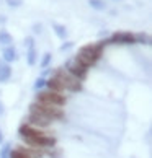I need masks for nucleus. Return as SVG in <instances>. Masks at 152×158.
<instances>
[{
  "label": "nucleus",
  "mask_w": 152,
  "mask_h": 158,
  "mask_svg": "<svg viewBox=\"0 0 152 158\" xmlns=\"http://www.w3.org/2000/svg\"><path fill=\"white\" fill-rule=\"evenodd\" d=\"M105 44H106V41H102L100 44H87V46H84V48H80L75 60L80 62L82 65H85V67L93 65V64L100 59Z\"/></svg>",
  "instance_id": "nucleus-1"
},
{
  "label": "nucleus",
  "mask_w": 152,
  "mask_h": 158,
  "mask_svg": "<svg viewBox=\"0 0 152 158\" xmlns=\"http://www.w3.org/2000/svg\"><path fill=\"white\" fill-rule=\"evenodd\" d=\"M31 114L41 116V118H46L49 121L54 119H62V111L57 106H51V104H44V103H34L31 104Z\"/></svg>",
  "instance_id": "nucleus-2"
},
{
  "label": "nucleus",
  "mask_w": 152,
  "mask_h": 158,
  "mask_svg": "<svg viewBox=\"0 0 152 158\" xmlns=\"http://www.w3.org/2000/svg\"><path fill=\"white\" fill-rule=\"evenodd\" d=\"M38 103H44V104H51V106L61 108L66 103V98L61 93H56V91H43L38 95Z\"/></svg>",
  "instance_id": "nucleus-3"
},
{
  "label": "nucleus",
  "mask_w": 152,
  "mask_h": 158,
  "mask_svg": "<svg viewBox=\"0 0 152 158\" xmlns=\"http://www.w3.org/2000/svg\"><path fill=\"white\" fill-rule=\"evenodd\" d=\"M25 142L30 143L34 148H39V147L41 148H51L56 145V139L49 137V135H44V134H39V135H34V137H26Z\"/></svg>",
  "instance_id": "nucleus-4"
},
{
  "label": "nucleus",
  "mask_w": 152,
  "mask_h": 158,
  "mask_svg": "<svg viewBox=\"0 0 152 158\" xmlns=\"http://www.w3.org/2000/svg\"><path fill=\"white\" fill-rule=\"evenodd\" d=\"M54 77L57 78L62 83V86H64V90H72V91H77V90H80L82 88V85H80V81L75 78V77H72V75H69V73H66V72H62V70H59Z\"/></svg>",
  "instance_id": "nucleus-5"
},
{
  "label": "nucleus",
  "mask_w": 152,
  "mask_h": 158,
  "mask_svg": "<svg viewBox=\"0 0 152 158\" xmlns=\"http://www.w3.org/2000/svg\"><path fill=\"white\" fill-rule=\"evenodd\" d=\"M136 43V36L129 31H118L111 34V38L106 41V44H134Z\"/></svg>",
  "instance_id": "nucleus-6"
},
{
  "label": "nucleus",
  "mask_w": 152,
  "mask_h": 158,
  "mask_svg": "<svg viewBox=\"0 0 152 158\" xmlns=\"http://www.w3.org/2000/svg\"><path fill=\"white\" fill-rule=\"evenodd\" d=\"M67 70H69V75H72V77H75L77 80H82V78L87 77V70H89V67H85V65H82L80 62L74 60L67 65Z\"/></svg>",
  "instance_id": "nucleus-7"
},
{
  "label": "nucleus",
  "mask_w": 152,
  "mask_h": 158,
  "mask_svg": "<svg viewBox=\"0 0 152 158\" xmlns=\"http://www.w3.org/2000/svg\"><path fill=\"white\" fill-rule=\"evenodd\" d=\"M28 122H30V126H39V127H46V126H49L52 121L46 119V118H41V116H36V114H30V118H28Z\"/></svg>",
  "instance_id": "nucleus-8"
},
{
  "label": "nucleus",
  "mask_w": 152,
  "mask_h": 158,
  "mask_svg": "<svg viewBox=\"0 0 152 158\" xmlns=\"http://www.w3.org/2000/svg\"><path fill=\"white\" fill-rule=\"evenodd\" d=\"M26 44H28V57L26 60L30 65H34V62H36V49H34V44H33V38H28L26 39Z\"/></svg>",
  "instance_id": "nucleus-9"
},
{
  "label": "nucleus",
  "mask_w": 152,
  "mask_h": 158,
  "mask_svg": "<svg viewBox=\"0 0 152 158\" xmlns=\"http://www.w3.org/2000/svg\"><path fill=\"white\" fill-rule=\"evenodd\" d=\"M46 85H48V88H49V91H56V93H61L62 90H64V86H62V83L59 80H57L56 77H52L51 80H48L46 81Z\"/></svg>",
  "instance_id": "nucleus-10"
},
{
  "label": "nucleus",
  "mask_w": 152,
  "mask_h": 158,
  "mask_svg": "<svg viewBox=\"0 0 152 158\" xmlns=\"http://www.w3.org/2000/svg\"><path fill=\"white\" fill-rule=\"evenodd\" d=\"M2 56H3V60H7V62L16 60V51H15V48H11V46H8V48L3 49Z\"/></svg>",
  "instance_id": "nucleus-11"
},
{
  "label": "nucleus",
  "mask_w": 152,
  "mask_h": 158,
  "mask_svg": "<svg viewBox=\"0 0 152 158\" xmlns=\"http://www.w3.org/2000/svg\"><path fill=\"white\" fill-rule=\"evenodd\" d=\"M11 75V69L10 65H0V83H3V81H7Z\"/></svg>",
  "instance_id": "nucleus-12"
},
{
  "label": "nucleus",
  "mask_w": 152,
  "mask_h": 158,
  "mask_svg": "<svg viewBox=\"0 0 152 158\" xmlns=\"http://www.w3.org/2000/svg\"><path fill=\"white\" fill-rule=\"evenodd\" d=\"M52 28H54L56 34H57V36H59L61 39H66V36H67L66 26H64V25H59V23H52Z\"/></svg>",
  "instance_id": "nucleus-13"
},
{
  "label": "nucleus",
  "mask_w": 152,
  "mask_h": 158,
  "mask_svg": "<svg viewBox=\"0 0 152 158\" xmlns=\"http://www.w3.org/2000/svg\"><path fill=\"white\" fill-rule=\"evenodd\" d=\"M10 158H33V156L28 153L26 150L16 148V150H13V152H10Z\"/></svg>",
  "instance_id": "nucleus-14"
},
{
  "label": "nucleus",
  "mask_w": 152,
  "mask_h": 158,
  "mask_svg": "<svg viewBox=\"0 0 152 158\" xmlns=\"http://www.w3.org/2000/svg\"><path fill=\"white\" fill-rule=\"evenodd\" d=\"M10 43H13L11 34L5 30H0V44H10Z\"/></svg>",
  "instance_id": "nucleus-15"
},
{
  "label": "nucleus",
  "mask_w": 152,
  "mask_h": 158,
  "mask_svg": "<svg viewBox=\"0 0 152 158\" xmlns=\"http://www.w3.org/2000/svg\"><path fill=\"white\" fill-rule=\"evenodd\" d=\"M89 3H90V7L95 8V10H105L106 8V5H105L103 0H89Z\"/></svg>",
  "instance_id": "nucleus-16"
},
{
  "label": "nucleus",
  "mask_w": 152,
  "mask_h": 158,
  "mask_svg": "<svg viewBox=\"0 0 152 158\" xmlns=\"http://www.w3.org/2000/svg\"><path fill=\"white\" fill-rule=\"evenodd\" d=\"M136 36V43H145V44H149L150 43V38L147 36V34H144V33H139V34H134Z\"/></svg>",
  "instance_id": "nucleus-17"
},
{
  "label": "nucleus",
  "mask_w": 152,
  "mask_h": 158,
  "mask_svg": "<svg viewBox=\"0 0 152 158\" xmlns=\"http://www.w3.org/2000/svg\"><path fill=\"white\" fill-rule=\"evenodd\" d=\"M8 156H10V145L5 143L0 150V158H8Z\"/></svg>",
  "instance_id": "nucleus-18"
},
{
  "label": "nucleus",
  "mask_w": 152,
  "mask_h": 158,
  "mask_svg": "<svg viewBox=\"0 0 152 158\" xmlns=\"http://www.w3.org/2000/svg\"><path fill=\"white\" fill-rule=\"evenodd\" d=\"M49 62H51V54L48 52V54H44L43 60H41V67H48V65H49Z\"/></svg>",
  "instance_id": "nucleus-19"
},
{
  "label": "nucleus",
  "mask_w": 152,
  "mask_h": 158,
  "mask_svg": "<svg viewBox=\"0 0 152 158\" xmlns=\"http://www.w3.org/2000/svg\"><path fill=\"white\" fill-rule=\"evenodd\" d=\"M44 85H46V80H44V78H38V80H36V83H34V88L39 90V88H43Z\"/></svg>",
  "instance_id": "nucleus-20"
},
{
  "label": "nucleus",
  "mask_w": 152,
  "mask_h": 158,
  "mask_svg": "<svg viewBox=\"0 0 152 158\" xmlns=\"http://www.w3.org/2000/svg\"><path fill=\"white\" fill-rule=\"evenodd\" d=\"M7 3L10 5V7H20V5L23 3V0H7Z\"/></svg>",
  "instance_id": "nucleus-21"
},
{
  "label": "nucleus",
  "mask_w": 152,
  "mask_h": 158,
  "mask_svg": "<svg viewBox=\"0 0 152 158\" xmlns=\"http://www.w3.org/2000/svg\"><path fill=\"white\" fill-rule=\"evenodd\" d=\"M41 31V25H34V33H39Z\"/></svg>",
  "instance_id": "nucleus-22"
},
{
  "label": "nucleus",
  "mask_w": 152,
  "mask_h": 158,
  "mask_svg": "<svg viewBox=\"0 0 152 158\" xmlns=\"http://www.w3.org/2000/svg\"><path fill=\"white\" fill-rule=\"evenodd\" d=\"M71 46H72V43H69V44H64L61 49H62V51H64V49H69V48H71Z\"/></svg>",
  "instance_id": "nucleus-23"
},
{
  "label": "nucleus",
  "mask_w": 152,
  "mask_h": 158,
  "mask_svg": "<svg viewBox=\"0 0 152 158\" xmlns=\"http://www.w3.org/2000/svg\"><path fill=\"white\" fill-rule=\"evenodd\" d=\"M0 114H3V106H2V103H0Z\"/></svg>",
  "instance_id": "nucleus-24"
},
{
  "label": "nucleus",
  "mask_w": 152,
  "mask_h": 158,
  "mask_svg": "<svg viewBox=\"0 0 152 158\" xmlns=\"http://www.w3.org/2000/svg\"><path fill=\"white\" fill-rule=\"evenodd\" d=\"M2 140H3V135H2V131H0V143H2Z\"/></svg>",
  "instance_id": "nucleus-25"
},
{
  "label": "nucleus",
  "mask_w": 152,
  "mask_h": 158,
  "mask_svg": "<svg viewBox=\"0 0 152 158\" xmlns=\"http://www.w3.org/2000/svg\"><path fill=\"white\" fill-rule=\"evenodd\" d=\"M0 65H2V64H0Z\"/></svg>",
  "instance_id": "nucleus-26"
}]
</instances>
